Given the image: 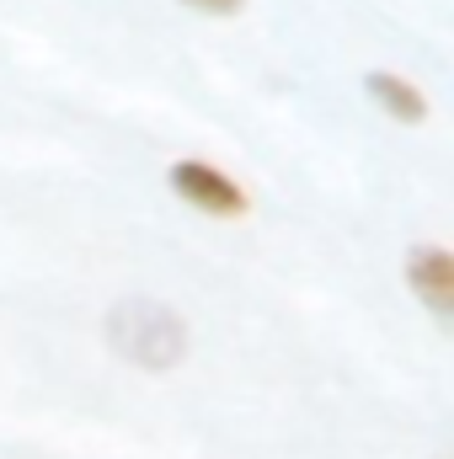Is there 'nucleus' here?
Returning a JSON list of instances; mask_svg holds the SVG:
<instances>
[{
  "mask_svg": "<svg viewBox=\"0 0 454 459\" xmlns=\"http://www.w3.org/2000/svg\"><path fill=\"white\" fill-rule=\"evenodd\" d=\"M363 91L385 108L390 117H401V123H423L428 117V102H423V91L417 86H406L401 75H385V70H374V75H363Z\"/></svg>",
  "mask_w": 454,
  "mask_h": 459,
  "instance_id": "4",
  "label": "nucleus"
},
{
  "mask_svg": "<svg viewBox=\"0 0 454 459\" xmlns=\"http://www.w3.org/2000/svg\"><path fill=\"white\" fill-rule=\"evenodd\" d=\"M166 182H171V193H177L182 204H193L198 214L230 220V214L246 209V193L230 182L220 166H209V160H177V166L166 171Z\"/></svg>",
  "mask_w": 454,
  "mask_h": 459,
  "instance_id": "2",
  "label": "nucleus"
},
{
  "mask_svg": "<svg viewBox=\"0 0 454 459\" xmlns=\"http://www.w3.org/2000/svg\"><path fill=\"white\" fill-rule=\"evenodd\" d=\"M188 11H198V16H230V11H240L246 0H182Z\"/></svg>",
  "mask_w": 454,
  "mask_h": 459,
  "instance_id": "5",
  "label": "nucleus"
},
{
  "mask_svg": "<svg viewBox=\"0 0 454 459\" xmlns=\"http://www.w3.org/2000/svg\"><path fill=\"white\" fill-rule=\"evenodd\" d=\"M406 283L423 294V305L433 316H450L454 310V256L444 246H417L406 256Z\"/></svg>",
  "mask_w": 454,
  "mask_h": 459,
  "instance_id": "3",
  "label": "nucleus"
},
{
  "mask_svg": "<svg viewBox=\"0 0 454 459\" xmlns=\"http://www.w3.org/2000/svg\"><path fill=\"white\" fill-rule=\"evenodd\" d=\"M113 342L123 347V358L144 363V368H171L182 358V321L161 305H123L113 316Z\"/></svg>",
  "mask_w": 454,
  "mask_h": 459,
  "instance_id": "1",
  "label": "nucleus"
}]
</instances>
